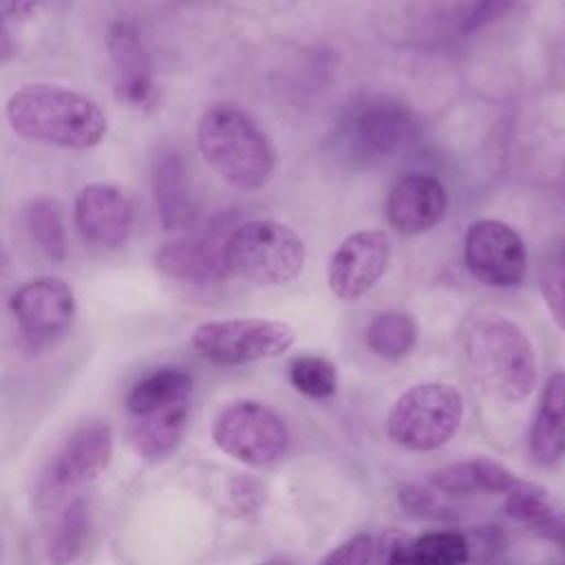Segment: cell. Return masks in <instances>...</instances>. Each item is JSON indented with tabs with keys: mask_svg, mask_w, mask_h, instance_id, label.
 <instances>
[{
	"mask_svg": "<svg viewBox=\"0 0 565 565\" xmlns=\"http://www.w3.org/2000/svg\"><path fill=\"white\" fill-rule=\"evenodd\" d=\"M24 218H26L29 234L38 243V247L51 260H57V263L64 260L68 254V238H66V227L55 201L44 196L33 199L24 210Z\"/></svg>",
	"mask_w": 565,
	"mask_h": 565,
	"instance_id": "obj_25",
	"label": "cell"
},
{
	"mask_svg": "<svg viewBox=\"0 0 565 565\" xmlns=\"http://www.w3.org/2000/svg\"><path fill=\"white\" fill-rule=\"evenodd\" d=\"M296 340L291 324L271 318L203 322L192 333L194 349L214 364H245L282 355Z\"/></svg>",
	"mask_w": 565,
	"mask_h": 565,
	"instance_id": "obj_7",
	"label": "cell"
},
{
	"mask_svg": "<svg viewBox=\"0 0 565 565\" xmlns=\"http://www.w3.org/2000/svg\"><path fill=\"white\" fill-rule=\"evenodd\" d=\"M470 375L490 397L523 402L536 384V358L527 335L503 316H479L463 338Z\"/></svg>",
	"mask_w": 565,
	"mask_h": 565,
	"instance_id": "obj_2",
	"label": "cell"
},
{
	"mask_svg": "<svg viewBox=\"0 0 565 565\" xmlns=\"http://www.w3.org/2000/svg\"><path fill=\"white\" fill-rule=\"evenodd\" d=\"M556 508L550 505L545 490L523 483L508 492L505 499V514L527 527H532L536 534L545 530V525L552 521Z\"/></svg>",
	"mask_w": 565,
	"mask_h": 565,
	"instance_id": "obj_27",
	"label": "cell"
},
{
	"mask_svg": "<svg viewBox=\"0 0 565 565\" xmlns=\"http://www.w3.org/2000/svg\"><path fill=\"white\" fill-rule=\"evenodd\" d=\"M558 545L565 550V532H563V536H561V541H558Z\"/></svg>",
	"mask_w": 565,
	"mask_h": 565,
	"instance_id": "obj_34",
	"label": "cell"
},
{
	"mask_svg": "<svg viewBox=\"0 0 565 565\" xmlns=\"http://www.w3.org/2000/svg\"><path fill=\"white\" fill-rule=\"evenodd\" d=\"M430 486L444 494H508L521 481L492 459H470L439 468L430 475Z\"/></svg>",
	"mask_w": 565,
	"mask_h": 565,
	"instance_id": "obj_20",
	"label": "cell"
},
{
	"mask_svg": "<svg viewBox=\"0 0 565 565\" xmlns=\"http://www.w3.org/2000/svg\"><path fill=\"white\" fill-rule=\"evenodd\" d=\"M463 263L468 271L492 287L519 285L527 269L525 245L505 223L475 221L463 236Z\"/></svg>",
	"mask_w": 565,
	"mask_h": 565,
	"instance_id": "obj_9",
	"label": "cell"
},
{
	"mask_svg": "<svg viewBox=\"0 0 565 565\" xmlns=\"http://www.w3.org/2000/svg\"><path fill=\"white\" fill-rule=\"evenodd\" d=\"M152 190L157 212L166 230H185L196 218V203L183 159L177 152L159 157L152 172Z\"/></svg>",
	"mask_w": 565,
	"mask_h": 565,
	"instance_id": "obj_18",
	"label": "cell"
},
{
	"mask_svg": "<svg viewBox=\"0 0 565 565\" xmlns=\"http://www.w3.org/2000/svg\"><path fill=\"white\" fill-rule=\"evenodd\" d=\"M514 0H472L461 18H459V31L461 33H472L494 20H499L501 15H505L512 9Z\"/></svg>",
	"mask_w": 565,
	"mask_h": 565,
	"instance_id": "obj_30",
	"label": "cell"
},
{
	"mask_svg": "<svg viewBox=\"0 0 565 565\" xmlns=\"http://www.w3.org/2000/svg\"><path fill=\"white\" fill-rule=\"evenodd\" d=\"M188 422V402L130 417L128 441L148 461L166 459L181 441Z\"/></svg>",
	"mask_w": 565,
	"mask_h": 565,
	"instance_id": "obj_21",
	"label": "cell"
},
{
	"mask_svg": "<svg viewBox=\"0 0 565 565\" xmlns=\"http://www.w3.org/2000/svg\"><path fill=\"white\" fill-rule=\"evenodd\" d=\"M227 274L256 285H285L305 263L302 238L287 225L269 218L238 225L221 247Z\"/></svg>",
	"mask_w": 565,
	"mask_h": 565,
	"instance_id": "obj_4",
	"label": "cell"
},
{
	"mask_svg": "<svg viewBox=\"0 0 565 565\" xmlns=\"http://www.w3.org/2000/svg\"><path fill=\"white\" fill-rule=\"evenodd\" d=\"M411 135V113L388 97L362 99L344 115V143L362 161L395 152Z\"/></svg>",
	"mask_w": 565,
	"mask_h": 565,
	"instance_id": "obj_10",
	"label": "cell"
},
{
	"mask_svg": "<svg viewBox=\"0 0 565 565\" xmlns=\"http://www.w3.org/2000/svg\"><path fill=\"white\" fill-rule=\"evenodd\" d=\"M470 543L459 532H428L417 539L391 532L380 547L377 565H463Z\"/></svg>",
	"mask_w": 565,
	"mask_h": 565,
	"instance_id": "obj_16",
	"label": "cell"
},
{
	"mask_svg": "<svg viewBox=\"0 0 565 565\" xmlns=\"http://www.w3.org/2000/svg\"><path fill=\"white\" fill-rule=\"evenodd\" d=\"M192 391V377L181 369H159L143 380H139L128 397L126 408L130 417L146 415L179 402H188Z\"/></svg>",
	"mask_w": 565,
	"mask_h": 565,
	"instance_id": "obj_22",
	"label": "cell"
},
{
	"mask_svg": "<svg viewBox=\"0 0 565 565\" xmlns=\"http://www.w3.org/2000/svg\"><path fill=\"white\" fill-rule=\"evenodd\" d=\"M448 210V194L439 179L408 174L399 179L386 199V216L402 234H419L441 221Z\"/></svg>",
	"mask_w": 565,
	"mask_h": 565,
	"instance_id": "obj_14",
	"label": "cell"
},
{
	"mask_svg": "<svg viewBox=\"0 0 565 565\" xmlns=\"http://www.w3.org/2000/svg\"><path fill=\"white\" fill-rule=\"evenodd\" d=\"M113 430L108 424H86L77 428L46 461L33 488L40 510L60 503L66 494L93 481L110 461Z\"/></svg>",
	"mask_w": 565,
	"mask_h": 565,
	"instance_id": "obj_6",
	"label": "cell"
},
{
	"mask_svg": "<svg viewBox=\"0 0 565 565\" xmlns=\"http://www.w3.org/2000/svg\"><path fill=\"white\" fill-rule=\"evenodd\" d=\"M230 492H232V499H234V503L238 505V510H245V512L258 508V503H260V499H263V488H260V483L254 481V479H249L247 475H238V477L232 481Z\"/></svg>",
	"mask_w": 565,
	"mask_h": 565,
	"instance_id": "obj_32",
	"label": "cell"
},
{
	"mask_svg": "<svg viewBox=\"0 0 565 565\" xmlns=\"http://www.w3.org/2000/svg\"><path fill=\"white\" fill-rule=\"evenodd\" d=\"M196 143L207 166L241 190L263 188L276 166V154L256 121L234 106L210 108L196 128Z\"/></svg>",
	"mask_w": 565,
	"mask_h": 565,
	"instance_id": "obj_3",
	"label": "cell"
},
{
	"mask_svg": "<svg viewBox=\"0 0 565 565\" xmlns=\"http://www.w3.org/2000/svg\"><path fill=\"white\" fill-rule=\"evenodd\" d=\"M375 545L371 534H355L342 545H338L331 554H327L320 565H369L373 558Z\"/></svg>",
	"mask_w": 565,
	"mask_h": 565,
	"instance_id": "obj_31",
	"label": "cell"
},
{
	"mask_svg": "<svg viewBox=\"0 0 565 565\" xmlns=\"http://www.w3.org/2000/svg\"><path fill=\"white\" fill-rule=\"evenodd\" d=\"M108 55L113 62L115 93L128 104H146L152 97V66L137 31L115 22L108 31Z\"/></svg>",
	"mask_w": 565,
	"mask_h": 565,
	"instance_id": "obj_15",
	"label": "cell"
},
{
	"mask_svg": "<svg viewBox=\"0 0 565 565\" xmlns=\"http://www.w3.org/2000/svg\"><path fill=\"white\" fill-rule=\"evenodd\" d=\"M75 225L84 241L115 249L124 245L132 227V207L126 194L108 183H88L75 196Z\"/></svg>",
	"mask_w": 565,
	"mask_h": 565,
	"instance_id": "obj_13",
	"label": "cell"
},
{
	"mask_svg": "<svg viewBox=\"0 0 565 565\" xmlns=\"http://www.w3.org/2000/svg\"><path fill=\"white\" fill-rule=\"evenodd\" d=\"M463 399L459 391L444 382H426L402 393L386 419L388 437L417 452L437 450L459 430Z\"/></svg>",
	"mask_w": 565,
	"mask_h": 565,
	"instance_id": "obj_5",
	"label": "cell"
},
{
	"mask_svg": "<svg viewBox=\"0 0 565 565\" xmlns=\"http://www.w3.org/2000/svg\"><path fill=\"white\" fill-rule=\"evenodd\" d=\"M530 452L536 463L554 466L565 455V373H552L530 430Z\"/></svg>",
	"mask_w": 565,
	"mask_h": 565,
	"instance_id": "obj_19",
	"label": "cell"
},
{
	"mask_svg": "<svg viewBox=\"0 0 565 565\" xmlns=\"http://www.w3.org/2000/svg\"><path fill=\"white\" fill-rule=\"evenodd\" d=\"M212 439L225 455L258 468L276 463L289 446L282 419L271 408L247 399L234 402L216 415Z\"/></svg>",
	"mask_w": 565,
	"mask_h": 565,
	"instance_id": "obj_8",
	"label": "cell"
},
{
	"mask_svg": "<svg viewBox=\"0 0 565 565\" xmlns=\"http://www.w3.org/2000/svg\"><path fill=\"white\" fill-rule=\"evenodd\" d=\"M289 382L294 388L313 399H327L338 388L335 366L318 355H298L289 364Z\"/></svg>",
	"mask_w": 565,
	"mask_h": 565,
	"instance_id": "obj_26",
	"label": "cell"
},
{
	"mask_svg": "<svg viewBox=\"0 0 565 565\" xmlns=\"http://www.w3.org/2000/svg\"><path fill=\"white\" fill-rule=\"evenodd\" d=\"M539 287L554 322L565 331V245L545 258Z\"/></svg>",
	"mask_w": 565,
	"mask_h": 565,
	"instance_id": "obj_28",
	"label": "cell"
},
{
	"mask_svg": "<svg viewBox=\"0 0 565 565\" xmlns=\"http://www.w3.org/2000/svg\"><path fill=\"white\" fill-rule=\"evenodd\" d=\"M154 267L177 280L214 285L227 276L221 249L199 238H177L154 252Z\"/></svg>",
	"mask_w": 565,
	"mask_h": 565,
	"instance_id": "obj_17",
	"label": "cell"
},
{
	"mask_svg": "<svg viewBox=\"0 0 565 565\" xmlns=\"http://www.w3.org/2000/svg\"><path fill=\"white\" fill-rule=\"evenodd\" d=\"M256 565H294L291 561H287V558H280V556H276V558H267V561H260V563H256Z\"/></svg>",
	"mask_w": 565,
	"mask_h": 565,
	"instance_id": "obj_33",
	"label": "cell"
},
{
	"mask_svg": "<svg viewBox=\"0 0 565 565\" xmlns=\"http://www.w3.org/2000/svg\"><path fill=\"white\" fill-rule=\"evenodd\" d=\"M11 311L24 340L44 347L60 340L75 318V296L60 278H35L11 296Z\"/></svg>",
	"mask_w": 565,
	"mask_h": 565,
	"instance_id": "obj_11",
	"label": "cell"
},
{
	"mask_svg": "<svg viewBox=\"0 0 565 565\" xmlns=\"http://www.w3.org/2000/svg\"><path fill=\"white\" fill-rule=\"evenodd\" d=\"M417 342V324L406 311H382L377 313L366 329L369 349L388 360L406 355Z\"/></svg>",
	"mask_w": 565,
	"mask_h": 565,
	"instance_id": "obj_24",
	"label": "cell"
},
{
	"mask_svg": "<svg viewBox=\"0 0 565 565\" xmlns=\"http://www.w3.org/2000/svg\"><path fill=\"white\" fill-rule=\"evenodd\" d=\"M397 501L406 512L417 516H448V508L444 505L439 494L422 486H402L397 492Z\"/></svg>",
	"mask_w": 565,
	"mask_h": 565,
	"instance_id": "obj_29",
	"label": "cell"
},
{
	"mask_svg": "<svg viewBox=\"0 0 565 565\" xmlns=\"http://www.w3.org/2000/svg\"><path fill=\"white\" fill-rule=\"evenodd\" d=\"M391 241L382 230L349 234L331 256L329 287L340 300L364 296L386 271Z\"/></svg>",
	"mask_w": 565,
	"mask_h": 565,
	"instance_id": "obj_12",
	"label": "cell"
},
{
	"mask_svg": "<svg viewBox=\"0 0 565 565\" xmlns=\"http://www.w3.org/2000/svg\"><path fill=\"white\" fill-rule=\"evenodd\" d=\"M90 514L84 499L71 501L53 523L46 552L51 565H71L84 550Z\"/></svg>",
	"mask_w": 565,
	"mask_h": 565,
	"instance_id": "obj_23",
	"label": "cell"
},
{
	"mask_svg": "<svg viewBox=\"0 0 565 565\" xmlns=\"http://www.w3.org/2000/svg\"><path fill=\"white\" fill-rule=\"evenodd\" d=\"M7 119L26 141L75 150L97 146L108 130L102 108L90 97L55 84L18 88L7 102Z\"/></svg>",
	"mask_w": 565,
	"mask_h": 565,
	"instance_id": "obj_1",
	"label": "cell"
}]
</instances>
